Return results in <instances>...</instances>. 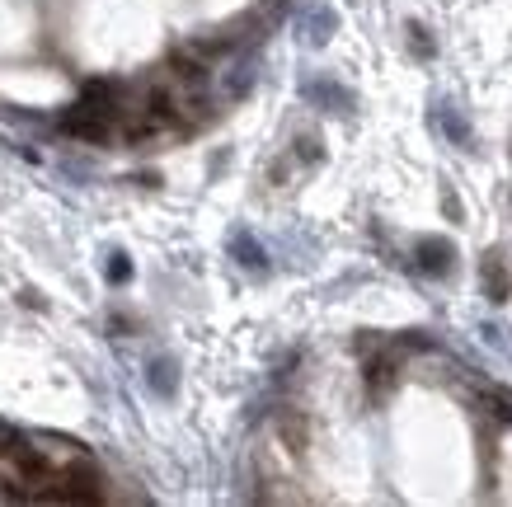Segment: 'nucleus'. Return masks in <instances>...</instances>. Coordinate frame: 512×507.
Listing matches in <instances>:
<instances>
[{"label": "nucleus", "instance_id": "nucleus-9", "mask_svg": "<svg viewBox=\"0 0 512 507\" xmlns=\"http://www.w3.org/2000/svg\"><path fill=\"white\" fill-rule=\"evenodd\" d=\"M409 47H414L419 57H433V52H437V43L428 38V29H423V24H409Z\"/></svg>", "mask_w": 512, "mask_h": 507}, {"label": "nucleus", "instance_id": "nucleus-5", "mask_svg": "<svg viewBox=\"0 0 512 507\" xmlns=\"http://www.w3.org/2000/svg\"><path fill=\"white\" fill-rule=\"evenodd\" d=\"M480 404L498 423H512V390H503V385H480Z\"/></svg>", "mask_w": 512, "mask_h": 507}, {"label": "nucleus", "instance_id": "nucleus-6", "mask_svg": "<svg viewBox=\"0 0 512 507\" xmlns=\"http://www.w3.org/2000/svg\"><path fill=\"white\" fill-rule=\"evenodd\" d=\"M301 29H306V38H311V43H325L329 29H334V10H325V5H311V10L301 15Z\"/></svg>", "mask_w": 512, "mask_h": 507}, {"label": "nucleus", "instance_id": "nucleus-2", "mask_svg": "<svg viewBox=\"0 0 512 507\" xmlns=\"http://www.w3.org/2000/svg\"><path fill=\"white\" fill-rule=\"evenodd\" d=\"M433 123L442 127V132H447L451 146H470V127H466L461 108L451 104V99H437V104H433Z\"/></svg>", "mask_w": 512, "mask_h": 507}, {"label": "nucleus", "instance_id": "nucleus-7", "mask_svg": "<svg viewBox=\"0 0 512 507\" xmlns=\"http://www.w3.org/2000/svg\"><path fill=\"white\" fill-rule=\"evenodd\" d=\"M235 254H240V268H249V273H268V263H264V249L254 245L249 235H235Z\"/></svg>", "mask_w": 512, "mask_h": 507}, {"label": "nucleus", "instance_id": "nucleus-8", "mask_svg": "<svg viewBox=\"0 0 512 507\" xmlns=\"http://www.w3.org/2000/svg\"><path fill=\"white\" fill-rule=\"evenodd\" d=\"M151 385H156L160 395H170V390H174V362H165V357H160V362H151Z\"/></svg>", "mask_w": 512, "mask_h": 507}, {"label": "nucleus", "instance_id": "nucleus-1", "mask_svg": "<svg viewBox=\"0 0 512 507\" xmlns=\"http://www.w3.org/2000/svg\"><path fill=\"white\" fill-rule=\"evenodd\" d=\"M419 273L428 277H447L451 273V259H456V249H451V240H442V235H433V240H419Z\"/></svg>", "mask_w": 512, "mask_h": 507}, {"label": "nucleus", "instance_id": "nucleus-3", "mask_svg": "<svg viewBox=\"0 0 512 507\" xmlns=\"http://www.w3.org/2000/svg\"><path fill=\"white\" fill-rule=\"evenodd\" d=\"M484 296H489V301H508V268H503L498 254L484 259Z\"/></svg>", "mask_w": 512, "mask_h": 507}, {"label": "nucleus", "instance_id": "nucleus-10", "mask_svg": "<svg viewBox=\"0 0 512 507\" xmlns=\"http://www.w3.org/2000/svg\"><path fill=\"white\" fill-rule=\"evenodd\" d=\"M127 273H132V268H127V259H123V254H113L109 277H113V282H127Z\"/></svg>", "mask_w": 512, "mask_h": 507}, {"label": "nucleus", "instance_id": "nucleus-4", "mask_svg": "<svg viewBox=\"0 0 512 507\" xmlns=\"http://www.w3.org/2000/svg\"><path fill=\"white\" fill-rule=\"evenodd\" d=\"M306 94H311L315 104L334 108V113H348V108H353V94L339 90V85H329V80H320V85H306Z\"/></svg>", "mask_w": 512, "mask_h": 507}]
</instances>
